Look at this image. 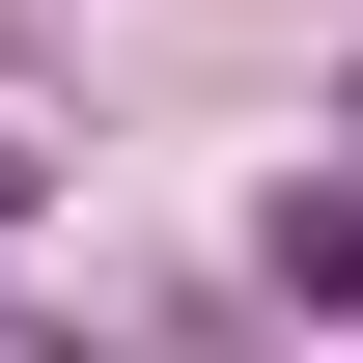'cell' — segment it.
Returning <instances> with one entry per match:
<instances>
[{
    "instance_id": "cell-1",
    "label": "cell",
    "mask_w": 363,
    "mask_h": 363,
    "mask_svg": "<svg viewBox=\"0 0 363 363\" xmlns=\"http://www.w3.org/2000/svg\"><path fill=\"white\" fill-rule=\"evenodd\" d=\"M252 252H279V308H363V196H279Z\"/></svg>"
},
{
    "instance_id": "cell-2",
    "label": "cell",
    "mask_w": 363,
    "mask_h": 363,
    "mask_svg": "<svg viewBox=\"0 0 363 363\" xmlns=\"http://www.w3.org/2000/svg\"><path fill=\"white\" fill-rule=\"evenodd\" d=\"M0 224H28V140H0Z\"/></svg>"
},
{
    "instance_id": "cell-3",
    "label": "cell",
    "mask_w": 363,
    "mask_h": 363,
    "mask_svg": "<svg viewBox=\"0 0 363 363\" xmlns=\"http://www.w3.org/2000/svg\"><path fill=\"white\" fill-rule=\"evenodd\" d=\"M335 140H363V84H335Z\"/></svg>"
}]
</instances>
